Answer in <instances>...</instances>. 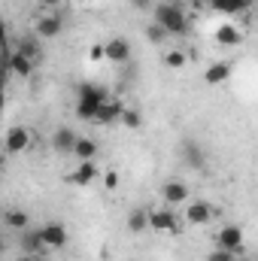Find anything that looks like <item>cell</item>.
<instances>
[{
	"instance_id": "3957f363",
	"label": "cell",
	"mask_w": 258,
	"mask_h": 261,
	"mask_svg": "<svg viewBox=\"0 0 258 261\" xmlns=\"http://www.w3.org/2000/svg\"><path fill=\"white\" fill-rule=\"evenodd\" d=\"M61 31H64V18H61L58 12H46V15H40L37 24H34L37 40H55Z\"/></svg>"
},
{
	"instance_id": "d4e9b609",
	"label": "cell",
	"mask_w": 258,
	"mask_h": 261,
	"mask_svg": "<svg viewBox=\"0 0 258 261\" xmlns=\"http://www.w3.org/2000/svg\"><path fill=\"white\" fill-rule=\"evenodd\" d=\"M146 40H149V43H164V40H167V34H164V31L152 21V24L146 28Z\"/></svg>"
},
{
	"instance_id": "7402d4cb",
	"label": "cell",
	"mask_w": 258,
	"mask_h": 261,
	"mask_svg": "<svg viewBox=\"0 0 258 261\" xmlns=\"http://www.w3.org/2000/svg\"><path fill=\"white\" fill-rule=\"evenodd\" d=\"M3 222H6V228H15V231L31 228V219H28V213H24V210H6Z\"/></svg>"
},
{
	"instance_id": "836d02e7",
	"label": "cell",
	"mask_w": 258,
	"mask_h": 261,
	"mask_svg": "<svg viewBox=\"0 0 258 261\" xmlns=\"http://www.w3.org/2000/svg\"><path fill=\"white\" fill-rule=\"evenodd\" d=\"M3 158H6V155H3V149H0V167H3Z\"/></svg>"
},
{
	"instance_id": "9a60e30c",
	"label": "cell",
	"mask_w": 258,
	"mask_h": 261,
	"mask_svg": "<svg viewBox=\"0 0 258 261\" xmlns=\"http://www.w3.org/2000/svg\"><path fill=\"white\" fill-rule=\"evenodd\" d=\"M73 143H76V130L73 128H58L52 134V149L61 152V155H70L73 152Z\"/></svg>"
},
{
	"instance_id": "4316f807",
	"label": "cell",
	"mask_w": 258,
	"mask_h": 261,
	"mask_svg": "<svg viewBox=\"0 0 258 261\" xmlns=\"http://www.w3.org/2000/svg\"><path fill=\"white\" fill-rule=\"evenodd\" d=\"M104 186H107L110 192H113V189H119V173H116V170H110V173L104 176Z\"/></svg>"
},
{
	"instance_id": "f546056e",
	"label": "cell",
	"mask_w": 258,
	"mask_h": 261,
	"mask_svg": "<svg viewBox=\"0 0 258 261\" xmlns=\"http://www.w3.org/2000/svg\"><path fill=\"white\" fill-rule=\"evenodd\" d=\"M137 9H152V0H131Z\"/></svg>"
},
{
	"instance_id": "1f68e13d",
	"label": "cell",
	"mask_w": 258,
	"mask_h": 261,
	"mask_svg": "<svg viewBox=\"0 0 258 261\" xmlns=\"http://www.w3.org/2000/svg\"><path fill=\"white\" fill-rule=\"evenodd\" d=\"M18 261H46V258H43V255H21Z\"/></svg>"
},
{
	"instance_id": "6da1fadb",
	"label": "cell",
	"mask_w": 258,
	"mask_h": 261,
	"mask_svg": "<svg viewBox=\"0 0 258 261\" xmlns=\"http://www.w3.org/2000/svg\"><path fill=\"white\" fill-rule=\"evenodd\" d=\"M152 12H155V24L167 37H186L189 34V15L179 3H158Z\"/></svg>"
},
{
	"instance_id": "7a4b0ae2",
	"label": "cell",
	"mask_w": 258,
	"mask_h": 261,
	"mask_svg": "<svg viewBox=\"0 0 258 261\" xmlns=\"http://www.w3.org/2000/svg\"><path fill=\"white\" fill-rule=\"evenodd\" d=\"M107 100V91L97 85H79V100H76V119L82 122H94L100 103Z\"/></svg>"
},
{
	"instance_id": "7c38bea8",
	"label": "cell",
	"mask_w": 258,
	"mask_h": 261,
	"mask_svg": "<svg viewBox=\"0 0 258 261\" xmlns=\"http://www.w3.org/2000/svg\"><path fill=\"white\" fill-rule=\"evenodd\" d=\"M122 113H125V103L122 100H104L100 103V110H97V116H94V122H100V125H113V122H119L122 119Z\"/></svg>"
},
{
	"instance_id": "83f0119b",
	"label": "cell",
	"mask_w": 258,
	"mask_h": 261,
	"mask_svg": "<svg viewBox=\"0 0 258 261\" xmlns=\"http://www.w3.org/2000/svg\"><path fill=\"white\" fill-rule=\"evenodd\" d=\"M88 58L91 61H104V46H91L88 49Z\"/></svg>"
},
{
	"instance_id": "cb8c5ba5",
	"label": "cell",
	"mask_w": 258,
	"mask_h": 261,
	"mask_svg": "<svg viewBox=\"0 0 258 261\" xmlns=\"http://www.w3.org/2000/svg\"><path fill=\"white\" fill-rule=\"evenodd\" d=\"M186 52H179V49H170L167 55H164V64L167 67H173V70H179V67H186Z\"/></svg>"
},
{
	"instance_id": "e0dca14e",
	"label": "cell",
	"mask_w": 258,
	"mask_h": 261,
	"mask_svg": "<svg viewBox=\"0 0 258 261\" xmlns=\"http://www.w3.org/2000/svg\"><path fill=\"white\" fill-rule=\"evenodd\" d=\"M21 249L28 252V255H43V249H46V243H43V237H40V231L37 228H24L21 231Z\"/></svg>"
},
{
	"instance_id": "30bf717a",
	"label": "cell",
	"mask_w": 258,
	"mask_h": 261,
	"mask_svg": "<svg viewBox=\"0 0 258 261\" xmlns=\"http://www.w3.org/2000/svg\"><path fill=\"white\" fill-rule=\"evenodd\" d=\"M104 58H110L113 64H128L131 61V43L128 40H122V37L104 43Z\"/></svg>"
},
{
	"instance_id": "4dcf8cb0",
	"label": "cell",
	"mask_w": 258,
	"mask_h": 261,
	"mask_svg": "<svg viewBox=\"0 0 258 261\" xmlns=\"http://www.w3.org/2000/svg\"><path fill=\"white\" fill-rule=\"evenodd\" d=\"M0 49H6V24L0 21Z\"/></svg>"
},
{
	"instance_id": "ba28073f",
	"label": "cell",
	"mask_w": 258,
	"mask_h": 261,
	"mask_svg": "<svg viewBox=\"0 0 258 261\" xmlns=\"http://www.w3.org/2000/svg\"><path fill=\"white\" fill-rule=\"evenodd\" d=\"M213 206L210 200H186V222L189 225H210Z\"/></svg>"
},
{
	"instance_id": "4fadbf2b",
	"label": "cell",
	"mask_w": 258,
	"mask_h": 261,
	"mask_svg": "<svg viewBox=\"0 0 258 261\" xmlns=\"http://www.w3.org/2000/svg\"><path fill=\"white\" fill-rule=\"evenodd\" d=\"M216 12H225V15H240V12H249L255 0H207Z\"/></svg>"
},
{
	"instance_id": "277c9868",
	"label": "cell",
	"mask_w": 258,
	"mask_h": 261,
	"mask_svg": "<svg viewBox=\"0 0 258 261\" xmlns=\"http://www.w3.org/2000/svg\"><path fill=\"white\" fill-rule=\"evenodd\" d=\"M28 146H31V130L28 128L15 125V128L6 130V137H3V155H21Z\"/></svg>"
},
{
	"instance_id": "d6986e66",
	"label": "cell",
	"mask_w": 258,
	"mask_h": 261,
	"mask_svg": "<svg viewBox=\"0 0 258 261\" xmlns=\"http://www.w3.org/2000/svg\"><path fill=\"white\" fill-rule=\"evenodd\" d=\"M216 43H222V46H240L243 43V31L237 24H222L216 31Z\"/></svg>"
},
{
	"instance_id": "5b68a950",
	"label": "cell",
	"mask_w": 258,
	"mask_h": 261,
	"mask_svg": "<svg viewBox=\"0 0 258 261\" xmlns=\"http://www.w3.org/2000/svg\"><path fill=\"white\" fill-rule=\"evenodd\" d=\"M40 231V237H43V243H46V249H64L67 240H70V234H67V228L61 222H46L43 228H37Z\"/></svg>"
},
{
	"instance_id": "ffe728a7",
	"label": "cell",
	"mask_w": 258,
	"mask_h": 261,
	"mask_svg": "<svg viewBox=\"0 0 258 261\" xmlns=\"http://www.w3.org/2000/svg\"><path fill=\"white\" fill-rule=\"evenodd\" d=\"M228 76H231V64H228V61H219V64L207 67L203 82H210V85H222V82H228Z\"/></svg>"
},
{
	"instance_id": "2e32d148",
	"label": "cell",
	"mask_w": 258,
	"mask_h": 261,
	"mask_svg": "<svg viewBox=\"0 0 258 261\" xmlns=\"http://www.w3.org/2000/svg\"><path fill=\"white\" fill-rule=\"evenodd\" d=\"M73 158H79V161H94V155H97V143L91 140V137H76V143H73V152H70Z\"/></svg>"
},
{
	"instance_id": "ac0fdd59",
	"label": "cell",
	"mask_w": 258,
	"mask_h": 261,
	"mask_svg": "<svg viewBox=\"0 0 258 261\" xmlns=\"http://www.w3.org/2000/svg\"><path fill=\"white\" fill-rule=\"evenodd\" d=\"M6 67H9V73H15V76H31V73H34V61H31V58H24L18 49L6 58Z\"/></svg>"
},
{
	"instance_id": "8992f818",
	"label": "cell",
	"mask_w": 258,
	"mask_h": 261,
	"mask_svg": "<svg viewBox=\"0 0 258 261\" xmlns=\"http://www.w3.org/2000/svg\"><path fill=\"white\" fill-rule=\"evenodd\" d=\"M161 197H164L167 206H179V203H186V200L192 197V189H189V182H183V179H167V182L161 186Z\"/></svg>"
},
{
	"instance_id": "d6a6232c",
	"label": "cell",
	"mask_w": 258,
	"mask_h": 261,
	"mask_svg": "<svg viewBox=\"0 0 258 261\" xmlns=\"http://www.w3.org/2000/svg\"><path fill=\"white\" fill-rule=\"evenodd\" d=\"M0 113H3V91H0Z\"/></svg>"
},
{
	"instance_id": "484cf974",
	"label": "cell",
	"mask_w": 258,
	"mask_h": 261,
	"mask_svg": "<svg viewBox=\"0 0 258 261\" xmlns=\"http://www.w3.org/2000/svg\"><path fill=\"white\" fill-rule=\"evenodd\" d=\"M207 261H237V252H225V249H216V252H210Z\"/></svg>"
},
{
	"instance_id": "44dd1931",
	"label": "cell",
	"mask_w": 258,
	"mask_h": 261,
	"mask_svg": "<svg viewBox=\"0 0 258 261\" xmlns=\"http://www.w3.org/2000/svg\"><path fill=\"white\" fill-rule=\"evenodd\" d=\"M128 231L131 234L149 231V210H131L128 213Z\"/></svg>"
},
{
	"instance_id": "9c48e42d",
	"label": "cell",
	"mask_w": 258,
	"mask_h": 261,
	"mask_svg": "<svg viewBox=\"0 0 258 261\" xmlns=\"http://www.w3.org/2000/svg\"><path fill=\"white\" fill-rule=\"evenodd\" d=\"M176 225H179V222H176V216H173L170 210H152V213H149V231L173 234V231H179Z\"/></svg>"
},
{
	"instance_id": "52a82bcc",
	"label": "cell",
	"mask_w": 258,
	"mask_h": 261,
	"mask_svg": "<svg viewBox=\"0 0 258 261\" xmlns=\"http://www.w3.org/2000/svg\"><path fill=\"white\" fill-rule=\"evenodd\" d=\"M216 243H219V249H225V252H243V228L225 225V228L219 231Z\"/></svg>"
},
{
	"instance_id": "f1b7e54d",
	"label": "cell",
	"mask_w": 258,
	"mask_h": 261,
	"mask_svg": "<svg viewBox=\"0 0 258 261\" xmlns=\"http://www.w3.org/2000/svg\"><path fill=\"white\" fill-rule=\"evenodd\" d=\"M67 0H40V6H46V9H55V6H64Z\"/></svg>"
},
{
	"instance_id": "5bb4252c",
	"label": "cell",
	"mask_w": 258,
	"mask_h": 261,
	"mask_svg": "<svg viewBox=\"0 0 258 261\" xmlns=\"http://www.w3.org/2000/svg\"><path fill=\"white\" fill-rule=\"evenodd\" d=\"M97 176H100V170L94 167V161H79V167L70 173V182H76V186H91Z\"/></svg>"
},
{
	"instance_id": "8fae6325",
	"label": "cell",
	"mask_w": 258,
	"mask_h": 261,
	"mask_svg": "<svg viewBox=\"0 0 258 261\" xmlns=\"http://www.w3.org/2000/svg\"><path fill=\"white\" fill-rule=\"evenodd\" d=\"M183 161H186L192 170H203V167H207V152H203V146L194 143V140H183Z\"/></svg>"
},
{
	"instance_id": "603a6c76",
	"label": "cell",
	"mask_w": 258,
	"mask_h": 261,
	"mask_svg": "<svg viewBox=\"0 0 258 261\" xmlns=\"http://www.w3.org/2000/svg\"><path fill=\"white\" fill-rule=\"evenodd\" d=\"M125 128L137 130L140 125H143V116H140V110H134V107H125V113H122V119H119Z\"/></svg>"
}]
</instances>
